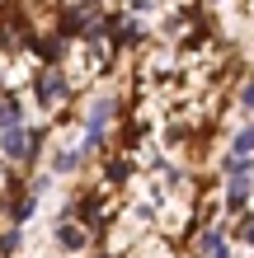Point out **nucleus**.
Instances as JSON below:
<instances>
[{"mask_svg": "<svg viewBox=\"0 0 254 258\" xmlns=\"http://www.w3.org/2000/svg\"><path fill=\"white\" fill-rule=\"evenodd\" d=\"M33 94H38V103H42V108H52V103L66 94V80H62L57 71H42L38 80H33Z\"/></svg>", "mask_w": 254, "mask_h": 258, "instance_id": "1", "label": "nucleus"}, {"mask_svg": "<svg viewBox=\"0 0 254 258\" xmlns=\"http://www.w3.org/2000/svg\"><path fill=\"white\" fill-rule=\"evenodd\" d=\"M245 202H249V183H240V178H235V183L226 188V207H231V211H240Z\"/></svg>", "mask_w": 254, "mask_h": 258, "instance_id": "2", "label": "nucleus"}, {"mask_svg": "<svg viewBox=\"0 0 254 258\" xmlns=\"http://www.w3.org/2000/svg\"><path fill=\"white\" fill-rule=\"evenodd\" d=\"M57 244H62V249H80V244H85V230H76V225H62V230H57Z\"/></svg>", "mask_w": 254, "mask_h": 258, "instance_id": "3", "label": "nucleus"}, {"mask_svg": "<svg viewBox=\"0 0 254 258\" xmlns=\"http://www.w3.org/2000/svg\"><path fill=\"white\" fill-rule=\"evenodd\" d=\"M0 127H19V103H14L10 94L0 99Z\"/></svg>", "mask_w": 254, "mask_h": 258, "instance_id": "4", "label": "nucleus"}, {"mask_svg": "<svg viewBox=\"0 0 254 258\" xmlns=\"http://www.w3.org/2000/svg\"><path fill=\"white\" fill-rule=\"evenodd\" d=\"M231 150H235V155H254V127H245L240 136H235V141H231Z\"/></svg>", "mask_w": 254, "mask_h": 258, "instance_id": "5", "label": "nucleus"}, {"mask_svg": "<svg viewBox=\"0 0 254 258\" xmlns=\"http://www.w3.org/2000/svg\"><path fill=\"white\" fill-rule=\"evenodd\" d=\"M226 174L245 178V174H249V155H235V160H226Z\"/></svg>", "mask_w": 254, "mask_h": 258, "instance_id": "6", "label": "nucleus"}, {"mask_svg": "<svg viewBox=\"0 0 254 258\" xmlns=\"http://www.w3.org/2000/svg\"><path fill=\"white\" fill-rule=\"evenodd\" d=\"M76 164H80V155H76V150H62V155H57V169H62V174H71Z\"/></svg>", "mask_w": 254, "mask_h": 258, "instance_id": "7", "label": "nucleus"}, {"mask_svg": "<svg viewBox=\"0 0 254 258\" xmlns=\"http://www.w3.org/2000/svg\"><path fill=\"white\" fill-rule=\"evenodd\" d=\"M33 216V197H19V202H14V221H28Z\"/></svg>", "mask_w": 254, "mask_h": 258, "instance_id": "8", "label": "nucleus"}, {"mask_svg": "<svg viewBox=\"0 0 254 258\" xmlns=\"http://www.w3.org/2000/svg\"><path fill=\"white\" fill-rule=\"evenodd\" d=\"M14 249H19V235H14V230H10L5 239H0V253H14Z\"/></svg>", "mask_w": 254, "mask_h": 258, "instance_id": "9", "label": "nucleus"}, {"mask_svg": "<svg viewBox=\"0 0 254 258\" xmlns=\"http://www.w3.org/2000/svg\"><path fill=\"white\" fill-rule=\"evenodd\" d=\"M240 103H245V108H254V85H249L245 94H240Z\"/></svg>", "mask_w": 254, "mask_h": 258, "instance_id": "10", "label": "nucleus"}, {"mask_svg": "<svg viewBox=\"0 0 254 258\" xmlns=\"http://www.w3.org/2000/svg\"><path fill=\"white\" fill-rule=\"evenodd\" d=\"M245 239H249V244H254V221H249V225H245Z\"/></svg>", "mask_w": 254, "mask_h": 258, "instance_id": "11", "label": "nucleus"}]
</instances>
